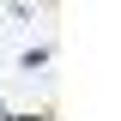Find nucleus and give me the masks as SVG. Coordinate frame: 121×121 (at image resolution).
<instances>
[{
  "label": "nucleus",
  "instance_id": "1",
  "mask_svg": "<svg viewBox=\"0 0 121 121\" xmlns=\"http://www.w3.org/2000/svg\"><path fill=\"white\" fill-rule=\"evenodd\" d=\"M48 60H55V43H30L24 55H18V67H24V73H36V67H48Z\"/></svg>",
  "mask_w": 121,
  "mask_h": 121
},
{
  "label": "nucleus",
  "instance_id": "2",
  "mask_svg": "<svg viewBox=\"0 0 121 121\" xmlns=\"http://www.w3.org/2000/svg\"><path fill=\"white\" fill-rule=\"evenodd\" d=\"M0 121H55V115H24V109H6Z\"/></svg>",
  "mask_w": 121,
  "mask_h": 121
},
{
  "label": "nucleus",
  "instance_id": "3",
  "mask_svg": "<svg viewBox=\"0 0 121 121\" xmlns=\"http://www.w3.org/2000/svg\"><path fill=\"white\" fill-rule=\"evenodd\" d=\"M0 115H6V97H0Z\"/></svg>",
  "mask_w": 121,
  "mask_h": 121
}]
</instances>
